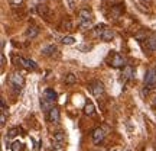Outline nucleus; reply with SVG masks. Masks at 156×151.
<instances>
[{"mask_svg":"<svg viewBox=\"0 0 156 151\" xmlns=\"http://www.w3.org/2000/svg\"><path fill=\"white\" fill-rule=\"evenodd\" d=\"M41 106H42V109L45 112H49L51 109L54 108V100H51V99L44 96V99H41Z\"/></svg>","mask_w":156,"mask_h":151,"instance_id":"1a4fd4ad","label":"nucleus"},{"mask_svg":"<svg viewBox=\"0 0 156 151\" xmlns=\"http://www.w3.org/2000/svg\"><path fill=\"white\" fill-rule=\"evenodd\" d=\"M146 47H147V50L151 51H156V38H149L146 41Z\"/></svg>","mask_w":156,"mask_h":151,"instance_id":"aec40b11","label":"nucleus"},{"mask_svg":"<svg viewBox=\"0 0 156 151\" xmlns=\"http://www.w3.org/2000/svg\"><path fill=\"white\" fill-rule=\"evenodd\" d=\"M39 34V28L36 26V25H30V26H28V29H26V32H25V35L28 36V38L34 39L36 38Z\"/></svg>","mask_w":156,"mask_h":151,"instance_id":"6e6552de","label":"nucleus"},{"mask_svg":"<svg viewBox=\"0 0 156 151\" xmlns=\"http://www.w3.org/2000/svg\"><path fill=\"white\" fill-rule=\"evenodd\" d=\"M20 150H22V142L16 141V142L12 144V151H20Z\"/></svg>","mask_w":156,"mask_h":151,"instance_id":"393cba45","label":"nucleus"},{"mask_svg":"<svg viewBox=\"0 0 156 151\" xmlns=\"http://www.w3.org/2000/svg\"><path fill=\"white\" fill-rule=\"evenodd\" d=\"M9 83L15 87V92L16 93H20V87L23 86L25 80H23V76L20 73H12L9 76Z\"/></svg>","mask_w":156,"mask_h":151,"instance_id":"f257e3e1","label":"nucleus"},{"mask_svg":"<svg viewBox=\"0 0 156 151\" xmlns=\"http://www.w3.org/2000/svg\"><path fill=\"white\" fill-rule=\"evenodd\" d=\"M12 6H15V7H17V6H20L23 3V0H9Z\"/></svg>","mask_w":156,"mask_h":151,"instance_id":"a878e982","label":"nucleus"},{"mask_svg":"<svg viewBox=\"0 0 156 151\" xmlns=\"http://www.w3.org/2000/svg\"><path fill=\"white\" fill-rule=\"evenodd\" d=\"M110 66L114 68H120V67H126V58L119 54V52H113L112 57H110Z\"/></svg>","mask_w":156,"mask_h":151,"instance_id":"f03ea898","label":"nucleus"},{"mask_svg":"<svg viewBox=\"0 0 156 151\" xmlns=\"http://www.w3.org/2000/svg\"><path fill=\"white\" fill-rule=\"evenodd\" d=\"M78 16H80V21H93V13L88 9H81Z\"/></svg>","mask_w":156,"mask_h":151,"instance_id":"9b49d317","label":"nucleus"},{"mask_svg":"<svg viewBox=\"0 0 156 151\" xmlns=\"http://www.w3.org/2000/svg\"><path fill=\"white\" fill-rule=\"evenodd\" d=\"M116 151H119V150H116Z\"/></svg>","mask_w":156,"mask_h":151,"instance_id":"473e14b6","label":"nucleus"},{"mask_svg":"<svg viewBox=\"0 0 156 151\" xmlns=\"http://www.w3.org/2000/svg\"><path fill=\"white\" fill-rule=\"evenodd\" d=\"M54 142H56V144H65V134L64 132H61V131H58V132H55L54 134Z\"/></svg>","mask_w":156,"mask_h":151,"instance_id":"2eb2a0df","label":"nucleus"},{"mask_svg":"<svg viewBox=\"0 0 156 151\" xmlns=\"http://www.w3.org/2000/svg\"><path fill=\"white\" fill-rule=\"evenodd\" d=\"M15 62H16L17 66H20V67H25L28 68V70H36V64H35L32 60H26V58H23V57H15Z\"/></svg>","mask_w":156,"mask_h":151,"instance_id":"20e7f679","label":"nucleus"},{"mask_svg":"<svg viewBox=\"0 0 156 151\" xmlns=\"http://www.w3.org/2000/svg\"><path fill=\"white\" fill-rule=\"evenodd\" d=\"M5 64H6V57L2 54V66H5Z\"/></svg>","mask_w":156,"mask_h":151,"instance_id":"c756f323","label":"nucleus"},{"mask_svg":"<svg viewBox=\"0 0 156 151\" xmlns=\"http://www.w3.org/2000/svg\"><path fill=\"white\" fill-rule=\"evenodd\" d=\"M2 111L6 112V102H5V99H2Z\"/></svg>","mask_w":156,"mask_h":151,"instance_id":"cd10ccee","label":"nucleus"},{"mask_svg":"<svg viewBox=\"0 0 156 151\" xmlns=\"http://www.w3.org/2000/svg\"><path fill=\"white\" fill-rule=\"evenodd\" d=\"M100 38L103 39L104 42H110V41H112V39L114 38V32H113L112 29H108V28H107L106 31H104V32H103V34L100 35Z\"/></svg>","mask_w":156,"mask_h":151,"instance_id":"ddd939ff","label":"nucleus"},{"mask_svg":"<svg viewBox=\"0 0 156 151\" xmlns=\"http://www.w3.org/2000/svg\"><path fill=\"white\" fill-rule=\"evenodd\" d=\"M56 51V47L55 45H49V47H46V48H44V50L41 51V54L45 57H51V55H54V52Z\"/></svg>","mask_w":156,"mask_h":151,"instance_id":"f3484780","label":"nucleus"},{"mask_svg":"<svg viewBox=\"0 0 156 151\" xmlns=\"http://www.w3.org/2000/svg\"><path fill=\"white\" fill-rule=\"evenodd\" d=\"M64 81H65V84H74V83H77V76L73 73H69L67 74L65 77H64Z\"/></svg>","mask_w":156,"mask_h":151,"instance_id":"a211bd4d","label":"nucleus"},{"mask_svg":"<svg viewBox=\"0 0 156 151\" xmlns=\"http://www.w3.org/2000/svg\"><path fill=\"white\" fill-rule=\"evenodd\" d=\"M152 106H153V108H155V109H156V97H155V100L152 102Z\"/></svg>","mask_w":156,"mask_h":151,"instance_id":"7c9ffc66","label":"nucleus"},{"mask_svg":"<svg viewBox=\"0 0 156 151\" xmlns=\"http://www.w3.org/2000/svg\"><path fill=\"white\" fill-rule=\"evenodd\" d=\"M74 42H75V39L73 36H64L62 38V44H65V45H73Z\"/></svg>","mask_w":156,"mask_h":151,"instance_id":"5701e85b","label":"nucleus"},{"mask_svg":"<svg viewBox=\"0 0 156 151\" xmlns=\"http://www.w3.org/2000/svg\"><path fill=\"white\" fill-rule=\"evenodd\" d=\"M106 29H107V26L104 25V23H101V25H97V26H95V35H101L103 32H104V31H106Z\"/></svg>","mask_w":156,"mask_h":151,"instance_id":"4be33fe9","label":"nucleus"},{"mask_svg":"<svg viewBox=\"0 0 156 151\" xmlns=\"http://www.w3.org/2000/svg\"><path fill=\"white\" fill-rule=\"evenodd\" d=\"M44 96H45V97H48V99H51V100H54V102H55V99H56V93L52 89H46V90H45Z\"/></svg>","mask_w":156,"mask_h":151,"instance_id":"412c9836","label":"nucleus"},{"mask_svg":"<svg viewBox=\"0 0 156 151\" xmlns=\"http://www.w3.org/2000/svg\"><path fill=\"white\" fill-rule=\"evenodd\" d=\"M73 28H74V25H73V22H71L69 17L62 19L61 23H59V29H62V31H73Z\"/></svg>","mask_w":156,"mask_h":151,"instance_id":"9d476101","label":"nucleus"},{"mask_svg":"<svg viewBox=\"0 0 156 151\" xmlns=\"http://www.w3.org/2000/svg\"><path fill=\"white\" fill-rule=\"evenodd\" d=\"M19 134V128H12L9 132H7V138H13V137H16Z\"/></svg>","mask_w":156,"mask_h":151,"instance_id":"b1692460","label":"nucleus"},{"mask_svg":"<svg viewBox=\"0 0 156 151\" xmlns=\"http://www.w3.org/2000/svg\"><path fill=\"white\" fill-rule=\"evenodd\" d=\"M38 13L41 16L44 17V19H49V9H48V6L46 5H39L38 6Z\"/></svg>","mask_w":156,"mask_h":151,"instance_id":"f8f14e48","label":"nucleus"},{"mask_svg":"<svg viewBox=\"0 0 156 151\" xmlns=\"http://www.w3.org/2000/svg\"><path fill=\"white\" fill-rule=\"evenodd\" d=\"M143 81H145V86H147L149 89H152L155 86L156 84V68H149L146 71Z\"/></svg>","mask_w":156,"mask_h":151,"instance_id":"7ed1b4c3","label":"nucleus"},{"mask_svg":"<svg viewBox=\"0 0 156 151\" xmlns=\"http://www.w3.org/2000/svg\"><path fill=\"white\" fill-rule=\"evenodd\" d=\"M51 151H64V150H58V148H54V147H52V148H51Z\"/></svg>","mask_w":156,"mask_h":151,"instance_id":"2f4dec72","label":"nucleus"},{"mask_svg":"<svg viewBox=\"0 0 156 151\" xmlns=\"http://www.w3.org/2000/svg\"><path fill=\"white\" fill-rule=\"evenodd\" d=\"M90 92L95 96V97H100L103 93H104V84L101 83V81H93V83H90Z\"/></svg>","mask_w":156,"mask_h":151,"instance_id":"39448f33","label":"nucleus"},{"mask_svg":"<svg viewBox=\"0 0 156 151\" xmlns=\"http://www.w3.org/2000/svg\"><path fill=\"white\" fill-rule=\"evenodd\" d=\"M152 0H140V3H143V5H149Z\"/></svg>","mask_w":156,"mask_h":151,"instance_id":"c85d7f7f","label":"nucleus"},{"mask_svg":"<svg viewBox=\"0 0 156 151\" xmlns=\"http://www.w3.org/2000/svg\"><path fill=\"white\" fill-rule=\"evenodd\" d=\"M61 119V113H59V109L58 108H52L49 112H48V121L52 123H58Z\"/></svg>","mask_w":156,"mask_h":151,"instance_id":"0eeeda50","label":"nucleus"},{"mask_svg":"<svg viewBox=\"0 0 156 151\" xmlns=\"http://www.w3.org/2000/svg\"><path fill=\"white\" fill-rule=\"evenodd\" d=\"M91 137H93V142H94L95 145L101 144V142H103V140H104V137H106V134H104V129H103V128H95L94 131H93Z\"/></svg>","mask_w":156,"mask_h":151,"instance_id":"423d86ee","label":"nucleus"},{"mask_svg":"<svg viewBox=\"0 0 156 151\" xmlns=\"http://www.w3.org/2000/svg\"><path fill=\"white\" fill-rule=\"evenodd\" d=\"M5 123H6V115H5V112H3L2 113V116H0V125L5 126Z\"/></svg>","mask_w":156,"mask_h":151,"instance_id":"bb28decb","label":"nucleus"},{"mask_svg":"<svg viewBox=\"0 0 156 151\" xmlns=\"http://www.w3.org/2000/svg\"><path fill=\"white\" fill-rule=\"evenodd\" d=\"M123 10H124L123 5H113L112 6V16L113 17H119L123 13Z\"/></svg>","mask_w":156,"mask_h":151,"instance_id":"4468645a","label":"nucleus"},{"mask_svg":"<svg viewBox=\"0 0 156 151\" xmlns=\"http://www.w3.org/2000/svg\"><path fill=\"white\" fill-rule=\"evenodd\" d=\"M84 112H85V115H88V116H93L94 115V105L91 102H88L85 105V108H84Z\"/></svg>","mask_w":156,"mask_h":151,"instance_id":"6ab92c4d","label":"nucleus"},{"mask_svg":"<svg viewBox=\"0 0 156 151\" xmlns=\"http://www.w3.org/2000/svg\"><path fill=\"white\" fill-rule=\"evenodd\" d=\"M132 74H133V68L130 67V66H126L124 70H123V74H122L123 81H127L129 78H132Z\"/></svg>","mask_w":156,"mask_h":151,"instance_id":"dca6fc26","label":"nucleus"}]
</instances>
